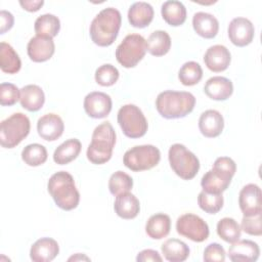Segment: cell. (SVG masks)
<instances>
[{"instance_id": "cell-1", "label": "cell", "mask_w": 262, "mask_h": 262, "mask_svg": "<svg viewBox=\"0 0 262 262\" xmlns=\"http://www.w3.org/2000/svg\"><path fill=\"white\" fill-rule=\"evenodd\" d=\"M122 16L118 9L107 7L98 12L90 25L89 34L93 43L106 47L112 45L119 34Z\"/></svg>"}, {"instance_id": "cell-2", "label": "cell", "mask_w": 262, "mask_h": 262, "mask_svg": "<svg viewBox=\"0 0 262 262\" xmlns=\"http://www.w3.org/2000/svg\"><path fill=\"white\" fill-rule=\"evenodd\" d=\"M195 104V97L190 92L166 90L156 99V108L165 119L184 118L190 114Z\"/></svg>"}, {"instance_id": "cell-3", "label": "cell", "mask_w": 262, "mask_h": 262, "mask_svg": "<svg viewBox=\"0 0 262 262\" xmlns=\"http://www.w3.org/2000/svg\"><path fill=\"white\" fill-rule=\"evenodd\" d=\"M47 189L58 208L71 211L78 207L80 193L70 173L66 171L54 173L48 180Z\"/></svg>"}, {"instance_id": "cell-4", "label": "cell", "mask_w": 262, "mask_h": 262, "mask_svg": "<svg viewBox=\"0 0 262 262\" xmlns=\"http://www.w3.org/2000/svg\"><path fill=\"white\" fill-rule=\"evenodd\" d=\"M116 144V132L110 122L98 125L91 137V142L87 148V159L95 165L108 162Z\"/></svg>"}, {"instance_id": "cell-5", "label": "cell", "mask_w": 262, "mask_h": 262, "mask_svg": "<svg viewBox=\"0 0 262 262\" xmlns=\"http://www.w3.org/2000/svg\"><path fill=\"white\" fill-rule=\"evenodd\" d=\"M236 171L234 161L228 157H219L215 160L211 170L206 172L201 179L203 190L210 193L225 191Z\"/></svg>"}, {"instance_id": "cell-6", "label": "cell", "mask_w": 262, "mask_h": 262, "mask_svg": "<svg viewBox=\"0 0 262 262\" xmlns=\"http://www.w3.org/2000/svg\"><path fill=\"white\" fill-rule=\"evenodd\" d=\"M31 123L23 113H15L3 120L0 124V143L4 148H13L18 145L30 133Z\"/></svg>"}, {"instance_id": "cell-7", "label": "cell", "mask_w": 262, "mask_h": 262, "mask_svg": "<svg viewBox=\"0 0 262 262\" xmlns=\"http://www.w3.org/2000/svg\"><path fill=\"white\" fill-rule=\"evenodd\" d=\"M168 159L175 174L184 180L192 179L200 170L199 159L183 144H172L169 148Z\"/></svg>"}, {"instance_id": "cell-8", "label": "cell", "mask_w": 262, "mask_h": 262, "mask_svg": "<svg viewBox=\"0 0 262 262\" xmlns=\"http://www.w3.org/2000/svg\"><path fill=\"white\" fill-rule=\"evenodd\" d=\"M160 160V149L151 144L133 146L128 149L123 157L124 165L134 172L149 170L156 167Z\"/></svg>"}, {"instance_id": "cell-9", "label": "cell", "mask_w": 262, "mask_h": 262, "mask_svg": "<svg viewBox=\"0 0 262 262\" xmlns=\"http://www.w3.org/2000/svg\"><path fill=\"white\" fill-rule=\"evenodd\" d=\"M146 40L139 34H129L116 49V58L124 68H134L145 55Z\"/></svg>"}, {"instance_id": "cell-10", "label": "cell", "mask_w": 262, "mask_h": 262, "mask_svg": "<svg viewBox=\"0 0 262 262\" xmlns=\"http://www.w3.org/2000/svg\"><path fill=\"white\" fill-rule=\"evenodd\" d=\"M117 120L123 133L129 138L142 137L147 131V121L135 104L123 105L118 112Z\"/></svg>"}, {"instance_id": "cell-11", "label": "cell", "mask_w": 262, "mask_h": 262, "mask_svg": "<svg viewBox=\"0 0 262 262\" xmlns=\"http://www.w3.org/2000/svg\"><path fill=\"white\" fill-rule=\"evenodd\" d=\"M176 231L180 235L196 243L206 241L210 233L207 222L200 216L191 213H186L178 217Z\"/></svg>"}, {"instance_id": "cell-12", "label": "cell", "mask_w": 262, "mask_h": 262, "mask_svg": "<svg viewBox=\"0 0 262 262\" xmlns=\"http://www.w3.org/2000/svg\"><path fill=\"white\" fill-rule=\"evenodd\" d=\"M84 110L93 119H102L110 115L112 111V98L104 92L94 91L88 93L84 98Z\"/></svg>"}, {"instance_id": "cell-13", "label": "cell", "mask_w": 262, "mask_h": 262, "mask_svg": "<svg viewBox=\"0 0 262 262\" xmlns=\"http://www.w3.org/2000/svg\"><path fill=\"white\" fill-rule=\"evenodd\" d=\"M228 37L232 44L238 47L249 45L255 35L252 21L246 17H235L228 25Z\"/></svg>"}, {"instance_id": "cell-14", "label": "cell", "mask_w": 262, "mask_h": 262, "mask_svg": "<svg viewBox=\"0 0 262 262\" xmlns=\"http://www.w3.org/2000/svg\"><path fill=\"white\" fill-rule=\"evenodd\" d=\"M261 189L257 184L245 185L238 194V205L244 216H252L262 213Z\"/></svg>"}, {"instance_id": "cell-15", "label": "cell", "mask_w": 262, "mask_h": 262, "mask_svg": "<svg viewBox=\"0 0 262 262\" xmlns=\"http://www.w3.org/2000/svg\"><path fill=\"white\" fill-rule=\"evenodd\" d=\"M28 55L35 62H44L52 57L55 51L54 41L50 37L36 35L27 46Z\"/></svg>"}, {"instance_id": "cell-16", "label": "cell", "mask_w": 262, "mask_h": 262, "mask_svg": "<svg viewBox=\"0 0 262 262\" xmlns=\"http://www.w3.org/2000/svg\"><path fill=\"white\" fill-rule=\"evenodd\" d=\"M64 130L62 119L56 114H46L37 122V131L41 138L47 141L58 139Z\"/></svg>"}, {"instance_id": "cell-17", "label": "cell", "mask_w": 262, "mask_h": 262, "mask_svg": "<svg viewBox=\"0 0 262 262\" xmlns=\"http://www.w3.org/2000/svg\"><path fill=\"white\" fill-rule=\"evenodd\" d=\"M228 257L233 262H255L260 255L257 243L250 239H237L228 249Z\"/></svg>"}, {"instance_id": "cell-18", "label": "cell", "mask_w": 262, "mask_h": 262, "mask_svg": "<svg viewBox=\"0 0 262 262\" xmlns=\"http://www.w3.org/2000/svg\"><path fill=\"white\" fill-rule=\"evenodd\" d=\"M231 55L229 50L224 45H213L209 47L204 56L206 67L215 73L225 71L230 63Z\"/></svg>"}, {"instance_id": "cell-19", "label": "cell", "mask_w": 262, "mask_h": 262, "mask_svg": "<svg viewBox=\"0 0 262 262\" xmlns=\"http://www.w3.org/2000/svg\"><path fill=\"white\" fill-rule=\"evenodd\" d=\"M59 253L57 242L51 237H41L31 247L30 258L34 262L52 261Z\"/></svg>"}, {"instance_id": "cell-20", "label": "cell", "mask_w": 262, "mask_h": 262, "mask_svg": "<svg viewBox=\"0 0 262 262\" xmlns=\"http://www.w3.org/2000/svg\"><path fill=\"white\" fill-rule=\"evenodd\" d=\"M224 128V119L216 110H207L199 119V129L208 138H214L221 134Z\"/></svg>"}, {"instance_id": "cell-21", "label": "cell", "mask_w": 262, "mask_h": 262, "mask_svg": "<svg viewBox=\"0 0 262 262\" xmlns=\"http://www.w3.org/2000/svg\"><path fill=\"white\" fill-rule=\"evenodd\" d=\"M204 92L213 100H226L233 92V84L225 77L215 76L207 80Z\"/></svg>"}, {"instance_id": "cell-22", "label": "cell", "mask_w": 262, "mask_h": 262, "mask_svg": "<svg viewBox=\"0 0 262 262\" xmlns=\"http://www.w3.org/2000/svg\"><path fill=\"white\" fill-rule=\"evenodd\" d=\"M192 27L199 36L206 39H212L218 33L219 23L213 14L200 11L193 14Z\"/></svg>"}, {"instance_id": "cell-23", "label": "cell", "mask_w": 262, "mask_h": 262, "mask_svg": "<svg viewBox=\"0 0 262 262\" xmlns=\"http://www.w3.org/2000/svg\"><path fill=\"white\" fill-rule=\"evenodd\" d=\"M19 102L25 110L29 112H37L45 102L44 91L38 85H26L20 89Z\"/></svg>"}, {"instance_id": "cell-24", "label": "cell", "mask_w": 262, "mask_h": 262, "mask_svg": "<svg viewBox=\"0 0 262 262\" xmlns=\"http://www.w3.org/2000/svg\"><path fill=\"white\" fill-rule=\"evenodd\" d=\"M114 209L119 217L123 219H133L139 214L140 204L138 199L128 191L117 195Z\"/></svg>"}, {"instance_id": "cell-25", "label": "cell", "mask_w": 262, "mask_h": 262, "mask_svg": "<svg viewBox=\"0 0 262 262\" xmlns=\"http://www.w3.org/2000/svg\"><path fill=\"white\" fill-rule=\"evenodd\" d=\"M152 6L143 1L133 3L128 10V20L134 28H145L154 18Z\"/></svg>"}, {"instance_id": "cell-26", "label": "cell", "mask_w": 262, "mask_h": 262, "mask_svg": "<svg viewBox=\"0 0 262 262\" xmlns=\"http://www.w3.org/2000/svg\"><path fill=\"white\" fill-rule=\"evenodd\" d=\"M171 229V219L167 214L157 213L150 216L145 224V232L152 239L166 237Z\"/></svg>"}, {"instance_id": "cell-27", "label": "cell", "mask_w": 262, "mask_h": 262, "mask_svg": "<svg viewBox=\"0 0 262 262\" xmlns=\"http://www.w3.org/2000/svg\"><path fill=\"white\" fill-rule=\"evenodd\" d=\"M161 13L164 20L172 27L181 26L186 19V8L182 2L177 0L164 2L162 4Z\"/></svg>"}, {"instance_id": "cell-28", "label": "cell", "mask_w": 262, "mask_h": 262, "mask_svg": "<svg viewBox=\"0 0 262 262\" xmlns=\"http://www.w3.org/2000/svg\"><path fill=\"white\" fill-rule=\"evenodd\" d=\"M82 144L79 139H68L56 147L53 152V161L58 165H67L79 156Z\"/></svg>"}, {"instance_id": "cell-29", "label": "cell", "mask_w": 262, "mask_h": 262, "mask_svg": "<svg viewBox=\"0 0 262 262\" xmlns=\"http://www.w3.org/2000/svg\"><path fill=\"white\" fill-rule=\"evenodd\" d=\"M162 254L170 262H182L189 256L188 246L177 238H169L162 245Z\"/></svg>"}, {"instance_id": "cell-30", "label": "cell", "mask_w": 262, "mask_h": 262, "mask_svg": "<svg viewBox=\"0 0 262 262\" xmlns=\"http://www.w3.org/2000/svg\"><path fill=\"white\" fill-rule=\"evenodd\" d=\"M0 68L6 74H16L21 68L18 54L12 46L6 42L0 43Z\"/></svg>"}, {"instance_id": "cell-31", "label": "cell", "mask_w": 262, "mask_h": 262, "mask_svg": "<svg viewBox=\"0 0 262 262\" xmlns=\"http://www.w3.org/2000/svg\"><path fill=\"white\" fill-rule=\"evenodd\" d=\"M147 51L154 56H163L171 48V38L166 31L158 30L152 32L146 41Z\"/></svg>"}, {"instance_id": "cell-32", "label": "cell", "mask_w": 262, "mask_h": 262, "mask_svg": "<svg viewBox=\"0 0 262 262\" xmlns=\"http://www.w3.org/2000/svg\"><path fill=\"white\" fill-rule=\"evenodd\" d=\"M34 29L37 35L53 38L57 36L60 30L59 18L51 13H45L37 17Z\"/></svg>"}, {"instance_id": "cell-33", "label": "cell", "mask_w": 262, "mask_h": 262, "mask_svg": "<svg viewBox=\"0 0 262 262\" xmlns=\"http://www.w3.org/2000/svg\"><path fill=\"white\" fill-rule=\"evenodd\" d=\"M242 233L238 223L230 217H224L217 223V234L226 243H234L239 239Z\"/></svg>"}, {"instance_id": "cell-34", "label": "cell", "mask_w": 262, "mask_h": 262, "mask_svg": "<svg viewBox=\"0 0 262 262\" xmlns=\"http://www.w3.org/2000/svg\"><path fill=\"white\" fill-rule=\"evenodd\" d=\"M47 149L39 143L28 144L21 151V159L28 166L37 167L44 164L47 160Z\"/></svg>"}, {"instance_id": "cell-35", "label": "cell", "mask_w": 262, "mask_h": 262, "mask_svg": "<svg viewBox=\"0 0 262 262\" xmlns=\"http://www.w3.org/2000/svg\"><path fill=\"white\" fill-rule=\"evenodd\" d=\"M203 78V70L200 63L187 61L182 64L178 72V79L184 86H193Z\"/></svg>"}, {"instance_id": "cell-36", "label": "cell", "mask_w": 262, "mask_h": 262, "mask_svg": "<svg viewBox=\"0 0 262 262\" xmlns=\"http://www.w3.org/2000/svg\"><path fill=\"white\" fill-rule=\"evenodd\" d=\"M133 180L131 176L123 171H117L113 173L108 180V189L113 195H119L124 192H128L132 189Z\"/></svg>"}, {"instance_id": "cell-37", "label": "cell", "mask_w": 262, "mask_h": 262, "mask_svg": "<svg viewBox=\"0 0 262 262\" xmlns=\"http://www.w3.org/2000/svg\"><path fill=\"white\" fill-rule=\"evenodd\" d=\"M222 193H210L202 190L198 196V204L200 208L208 214H216L223 207Z\"/></svg>"}, {"instance_id": "cell-38", "label": "cell", "mask_w": 262, "mask_h": 262, "mask_svg": "<svg viewBox=\"0 0 262 262\" xmlns=\"http://www.w3.org/2000/svg\"><path fill=\"white\" fill-rule=\"evenodd\" d=\"M119 71L111 63L100 66L95 71V81L98 85L108 87L114 85L119 79Z\"/></svg>"}, {"instance_id": "cell-39", "label": "cell", "mask_w": 262, "mask_h": 262, "mask_svg": "<svg viewBox=\"0 0 262 262\" xmlns=\"http://www.w3.org/2000/svg\"><path fill=\"white\" fill-rule=\"evenodd\" d=\"M20 90L12 83H1L0 85V103L1 105H13L19 100Z\"/></svg>"}, {"instance_id": "cell-40", "label": "cell", "mask_w": 262, "mask_h": 262, "mask_svg": "<svg viewBox=\"0 0 262 262\" xmlns=\"http://www.w3.org/2000/svg\"><path fill=\"white\" fill-rule=\"evenodd\" d=\"M262 213L252 216H244L241 229L250 235L260 236L262 234Z\"/></svg>"}, {"instance_id": "cell-41", "label": "cell", "mask_w": 262, "mask_h": 262, "mask_svg": "<svg viewBox=\"0 0 262 262\" xmlns=\"http://www.w3.org/2000/svg\"><path fill=\"white\" fill-rule=\"evenodd\" d=\"M203 259L206 262H224L225 260L224 248L218 243H212L208 245L204 251Z\"/></svg>"}, {"instance_id": "cell-42", "label": "cell", "mask_w": 262, "mask_h": 262, "mask_svg": "<svg viewBox=\"0 0 262 262\" xmlns=\"http://www.w3.org/2000/svg\"><path fill=\"white\" fill-rule=\"evenodd\" d=\"M136 261L137 262H148V261H152V262H162L163 258L161 257V255L158 253V251L156 250H151V249H145L141 252L138 253L137 257H136Z\"/></svg>"}, {"instance_id": "cell-43", "label": "cell", "mask_w": 262, "mask_h": 262, "mask_svg": "<svg viewBox=\"0 0 262 262\" xmlns=\"http://www.w3.org/2000/svg\"><path fill=\"white\" fill-rule=\"evenodd\" d=\"M14 24V17L11 12L7 10L0 11V34H4L9 31Z\"/></svg>"}, {"instance_id": "cell-44", "label": "cell", "mask_w": 262, "mask_h": 262, "mask_svg": "<svg viewBox=\"0 0 262 262\" xmlns=\"http://www.w3.org/2000/svg\"><path fill=\"white\" fill-rule=\"evenodd\" d=\"M44 4L43 0H20L19 5L27 11H38Z\"/></svg>"}, {"instance_id": "cell-45", "label": "cell", "mask_w": 262, "mask_h": 262, "mask_svg": "<svg viewBox=\"0 0 262 262\" xmlns=\"http://www.w3.org/2000/svg\"><path fill=\"white\" fill-rule=\"evenodd\" d=\"M72 260H74V261H77V260H87V261H89L90 259L88 258V257H86V256H84V255H81V254H76L75 256H72L71 258H69V261H72Z\"/></svg>"}]
</instances>
